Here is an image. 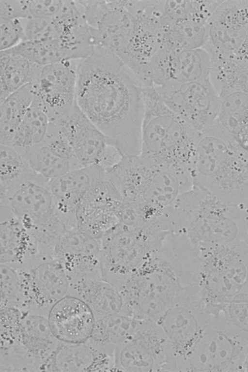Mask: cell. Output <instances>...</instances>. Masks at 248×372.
<instances>
[{
	"instance_id": "obj_1",
	"label": "cell",
	"mask_w": 248,
	"mask_h": 372,
	"mask_svg": "<svg viewBox=\"0 0 248 372\" xmlns=\"http://www.w3.org/2000/svg\"><path fill=\"white\" fill-rule=\"evenodd\" d=\"M144 88L133 71L105 48L96 46L79 60L76 103L123 156L140 153Z\"/></svg>"
},
{
	"instance_id": "obj_2",
	"label": "cell",
	"mask_w": 248,
	"mask_h": 372,
	"mask_svg": "<svg viewBox=\"0 0 248 372\" xmlns=\"http://www.w3.org/2000/svg\"><path fill=\"white\" fill-rule=\"evenodd\" d=\"M198 250L185 235L169 232L121 289L129 315L156 320L189 293L198 291Z\"/></svg>"
},
{
	"instance_id": "obj_3",
	"label": "cell",
	"mask_w": 248,
	"mask_h": 372,
	"mask_svg": "<svg viewBox=\"0 0 248 372\" xmlns=\"http://www.w3.org/2000/svg\"><path fill=\"white\" fill-rule=\"evenodd\" d=\"M243 204L227 202L192 187L182 194L169 209L171 232L185 235L197 248L245 242Z\"/></svg>"
},
{
	"instance_id": "obj_4",
	"label": "cell",
	"mask_w": 248,
	"mask_h": 372,
	"mask_svg": "<svg viewBox=\"0 0 248 372\" xmlns=\"http://www.w3.org/2000/svg\"><path fill=\"white\" fill-rule=\"evenodd\" d=\"M191 173L193 187L230 203L248 202V153L217 122L199 133Z\"/></svg>"
},
{
	"instance_id": "obj_5",
	"label": "cell",
	"mask_w": 248,
	"mask_h": 372,
	"mask_svg": "<svg viewBox=\"0 0 248 372\" xmlns=\"http://www.w3.org/2000/svg\"><path fill=\"white\" fill-rule=\"evenodd\" d=\"M95 46L119 57L140 79L159 48L158 36L126 6L124 0H78Z\"/></svg>"
},
{
	"instance_id": "obj_6",
	"label": "cell",
	"mask_w": 248,
	"mask_h": 372,
	"mask_svg": "<svg viewBox=\"0 0 248 372\" xmlns=\"http://www.w3.org/2000/svg\"><path fill=\"white\" fill-rule=\"evenodd\" d=\"M143 94L140 155L156 164L191 175L199 132L171 110L153 87L144 88Z\"/></svg>"
},
{
	"instance_id": "obj_7",
	"label": "cell",
	"mask_w": 248,
	"mask_h": 372,
	"mask_svg": "<svg viewBox=\"0 0 248 372\" xmlns=\"http://www.w3.org/2000/svg\"><path fill=\"white\" fill-rule=\"evenodd\" d=\"M108 170L123 199L165 213L182 194L193 187L190 174L156 164L140 154L123 156Z\"/></svg>"
},
{
	"instance_id": "obj_8",
	"label": "cell",
	"mask_w": 248,
	"mask_h": 372,
	"mask_svg": "<svg viewBox=\"0 0 248 372\" xmlns=\"http://www.w3.org/2000/svg\"><path fill=\"white\" fill-rule=\"evenodd\" d=\"M48 182L32 171L0 188V204L19 220L43 255L53 254L59 240L68 230L58 215Z\"/></svg>"
},
{
	"instance_id": "obj_9",
	"label": "cell",
	"mask_w": 248,
	"mask_h": 372,
	"mask_svg": "<svg viewBox=\"0 0 248 372\" xmlns=\"http://www.w3.org/2000/svg\"><path fill=\"white\" fill-rule=\"evenodd\" d=\"M197 286L205 306L231 302L248 278V245L197 248Z\"/></svg>"
},
{
	"instance_id": "obj_10",
	"label": "cell",
	"mask_w": 248,
	"mask_h": 372,
	"mask_svg": "<svg viewBox=\"0 0 248 372\" xmlns=\"http://www.w3.org/2000/svg\"><path fill=\"white\" fill-rule=\"evenodd\" d=\"M248 335L230 323L220 308L188 354L186 372H244Z\"/></svg>"
},
{
	"instance_id": "obj_11",
	"label": "cell",
	"mask_w": 248,
	"mask_h": 372,
	"mask_svg": "<svg viewBox=\"0 0 248 372\" xmlns=\"http://www.w3.org/2000/svg\"><path fill=\"white\" fill-rule=\"evenodd\" d=\"M168 232L137 231L118 223L100 239L101 278L120 290Z\"/></svg>"
},
{
	"instance_id": "obj_12",
	"label": "cell",
	"mask_w": 248,
	"mask_h": 372,
	"mask_svg": "<svg viewBox=\"0 0 248 372\" xmlns=\"http://www.w3.org/2000/svg\"><path fill=\"white\" fill-rule=\"evenodd\" d=\"M213 313L194 291L174 303L155 321L168 343V357L163 372H186L187 356Z\"/></svg>"
},
{
	"instance_id": "obj_13",
	"label": "cell",
	"mask_w": 248,
	"mask_h": 372,
	"mask_svg": "<svg viewBox=\"0 0 248 372\" xmlns=\"http://www.w3.org/2000/svg\"><path fill=\"white\" fill-rule=\"evenodd\" d=\"M154 88L165 104L198 132L217 122L220 97L209 78Z\"/></svg>"
},
{
	"instance_id": "obj_14",
	"label": "cell",
	"mask_w": 248,
	"mask_h": 372,
	"mask_svg": "<svg viewBox=\"0 0 248 372\" xmlns=\"http://www.w3.org/2000/svg\"><path fill=\"white\" fill-rule=\"evenodd\" d=\"M22 286V309L48 314L51 308L70 294L71 280L63 265L53 256H43L18 269Z\"/></svg>"
},
{
	"instance_id": "obj_15",
	"label": "cell",
	"mask_w": 248,
	"mask_h": 372,
	"mask_svg": "<svg viewBox=\"0 0 248 372\" xmlns=\"http://www.w3.org/2000/svg\"><path fill=\"white\" fill-rule=\"evenodd\" d=\"M168 355L167 339L157 323L139 320L132 336L115 350L113 371L163 372Z\"/></svg>"
},
{
	"instance_id": "obj_16",
	"label": "cell",
	"mask_w": 248,
	"mask_h": 372,
	"mask_svg": "<svg viewBox=\"0 0 248 372\" xmlns=\"http://www.w3.org/2000/svg\"><path fill=\"white\" fill-rule=\"evenodd\" d=\"M210 56L203 48L159 49L148 62L142 81L145 87H161L209 78Z\"/></svg>"
},
{
	"instance_id": "obj_17",
	"label": "cell",
	"mask_w": 248,
	"mask_h": 372,
	"mask_svg": "<svg viewBox=\"0 0 248 372\" xmlns=\"http://www.w3.org/2000/svg\"><path fill=\"white\" fill-rule=\"evenodd\" d=\"M82 166L99 165L109 168L123 155L84 113L76 101L70 111L56 123Z\"/></svg>"
},
{
	"instance_id": "obj_18",
	"label": "cell",
	"mask_w": 248,
	"mask_h": 372,
	"mask_svg": "<svg viewBox=\"0 0 248 372\" xmlns=\"http://www.w3.org/2000/svg\"><path fill=\"white\" fill-rule=\"evenodd\" d=\"M79 60L43 66L37 80L32 83L34 99L44 108L51 122L64 117L76 103Z\"/></svg>"
},
{
	"instance_id": "obj_19",
	"label": "cell",
	"mask_w": 248,
	"mask_h": 372,
	"mask_svg": "<svg viewBox=\"0 0 248 372\" xmlns=\"http://www.w3.org/2000/svg\"><path fill=\"white\" fill-rule=\"evenodd\" d=\"M123 201L108 170L106 175L88 191L76 212V227L98 239L119 223Z\"/></svg>"
},
{
	"instance_id": "obj_20",
	"label": "cell",
	"mask_w": 248,
	"mask_h": 372,
	"mask_svg": "<svg viewBox=\"0 0 248 372\" xmlns=\"http://www.w3.org/2000/svg\"><path fill=\"white\" fill-rule=\"evenodd\" d=\"M100 239L77 227L66 230L57 242L53 256L65 269L71 281L101 278Z\"/></svg>"
},
{
	"instance_id": "obj_21",
	"label": "cell",
	"mask_w": 248,
	"mask_h": 372,
	"mask_svg": "<svg viewBox=\"0 0 248 372\" xmlns=\"http://www.w3.org/2000/svg\"><path fill=\"white\" fill-rule=\"evenodd\" d=\"M107 172V168L92 165L73 170L49 181L57 212L68 229L76 227V212L79 204Z\"/></svg>"
},
{
	"instance_id": "obj_22",
	"label": "cell",
	"mask_w": 248,
	"mask_h": 372,
	"mask_svg": "<svg viewBox=\"0 0 248 372\" xmlns=\"http://www.w3.org/2000/svg\"><path fill=\"white\" fill-rule=\"evenodd\" d=\"M20 151L31 170L49 181L83 167L60 127L55 123L51 122L42 141L25 150Z\"/></svg>"
},
{
	"instance_id": "obj_23",
	"label": "cell",
	"mask_w": 248,
	"mask_h": 372,
	"mask_svg": "<svg viewBox=\"0 0 248 372\" xmlns=\"http://www.w3.org/2000/svg\"><path fill=\"white\" fill-rule=\"evenodd\" d=\"M114 356L87 341H59L39 371L81 372L113 371Z\"/></svg>"
},
{
	"instance_id": "obj_24",
	"label": "cell",
	"mask_w": 248,
	"mask_h": 372,
	"mask_svg": "<svg viewBox=\"0 0 248 372\" xmlns=\"http://www.w3.org/2000/svg\"><path fill=\"white\" fill-rule=\"evenodd\" d=\"M48 318L52 331L57 340L68 343L87 341L96 319L85 302L70 294L51 308Z\"/></svg>"
},
{
	"instance_id": "obj_25",
	"label": "cell",
	"mask_w": 248,
	"mask_h": 372,
	"mask_svg": "<svg viewBox=\"0 0 248 372\" xmlns=\"http://www.w3.org/2000/svg\"><path fill=\"white\" fill-rule=\"evenodd\" d=\"M0 263L26 267L43 256L33 238L6 206L0 204Z\"/></svg>"
},
{
	"instance_id": "obj_26",
	"label": "cell",
	"mask_w": 248,
	"mask_h": 372,
	"mask_svg": "<svg viewBox=\"0 0 248 372\" xmlns=\"http://www.w3.org/2000/svg\"><path fill=\"white\" fill-rule=\"evenodd\" d=\"M53 333L48 314L22 309L17 341L16 345L37 362L38 371L59 342Z\"/></svg>"
},
{
	"instance_id": "obj_27",
	"label": "cell",
	"mask_w": 248,
	"mask_h": 372,
	"mask_svg": "<svg viewBox=\"0 0 248 372\" xmlns=\"http://www.w3.org/2000/svg\"><path fill=\"white\" fill-rule=\"evenodd\" d=\"M70 294L85 302L95 319L117 313L129 315L122 292L102 278L71 281Z\"/></svg>"
},
{
	"instance_id": "obj_28",
	"label": "cell",
	"mask_w": 248,
	"mask_h": 372,
	"mask_svg": "<svg viewBox=\"0 0 248 372\" xmlns=\"http://www.w3.org/2000/svg\"><path fill=\"white\" fill-rule=\"evenodd\" d=\"M206 50L211 60L209 79L219 95L233 92L248 94V64L235 53Z\"/></svg>"
},
{
	"instance_id": "obj_29",
	"label": "cell",
	"mask_w": 248,
	"mask_h": 372,
	"mask_svg": "<svg viewBox=\"0 0 248 372\" xmlns=\"http://www.w3.org/2000/svg\"><path fill=\"white\" fill-rule=\"evenodd\" d=\"M42 66L9 50L0 52V102L38 79Z\"/></svg>"
},
{
	"instance_id": "obj_30",
	"label": "cell",
	"mask_w": 248,
	"mask_h": 372,
	"mask_svg": "<svg viewBox=\"0 0 248 372\" xmlns=\"http://www.w3.org/2000/svg\"><path fill=\"white\" fill-rule=\"evenodd\" d=\"M138 321L130 316L122 313L97 318L91 336L88 341L114 356L116 348L132 336Z\"/></svg>"
},
{
	"instance_id": "obj_31",
	"label": "cell",
	"mask_w": 248,
	"mask_h": 372,
	"mask_svg": "<svg viewBox=\"0 0 248 372\" xmlns=\"http://www.w3.org/2000/svg\"><path fill=\"white\" fill-rule=\"evenodd\" d=\"M34 98L30 83L0 102V144L12 145L16 132Z\"/></svg>"
},
{
	"instance_id": "obj_32",
	"label": "cell",
	"mask_w": 248,
	"mask_h": 372,
	"mask_svg": "<svg viewBox=\"0 0 248 372\" xmlns=\"http://www.w3.org/2000/svg\"><path fill=\"white\" fill-rule=\"evenodd\" d=\"M221 1L159 0L166 31L173 24L183 21L206 24Z\"/></svg>"
},
{
	"instance_id": "obj_33",
	"label": "cell",
	"mask_w": 248,
	"mask_h": 372,
	"mask_svg": "<svg viewBox=\"0 0 248 372\" xmlns=\"http://www.w3.org/2000/svg\"><path fill=\"white\" fill-rule=\"evenodd\" d=\"M51 122L44 108L33 98L16 132L12 145L23 151L38 144L45 138Z\"/></svg>"
},
{
	"instance_id": "obj_34",
	"label": "cell",
	"mask_w": 248,
	"mask_h": 372,
	"mask_svg": "<svg viewBox=\"0 0 248 372\" xmlns=\"http://www.w3.org/2000/svg\"><path fill=\"white\" fill-rule=\"evenodd\" d=\"M207 41L206 24L183 21L173 24L164 32L159 49L185 50L203 48Z\"/></svg>"
},
{
	"instance_id": "obj_35",
	"label": "cell",
	"mask_w": 248,
	"mask_h": 372,
	"mask_svg": "<svg viewBox=\"0 0 248 372\" xmlns=\"http://www.w3.org/2000/svg\"><path fill=\"white\" fill-rule=\"evenodd\" d=\"M7 50L18 54L42 66L64 60H73L70 51L59 39L36 42L24 41Z\"/></svg>"
},
{
	"instance_id": "obj_36",
	"label": "cell",
	"mask_w": 248,
	"mask_h": 372,
	"mask_svg": "<svg viewBox=\"0 0 248 372\" xmlns=\"http://www.w3.org/2000/svg\"><path fill=\"white\" fill-rule=\"evenodd\" d=\"M207 41L203 47L220 52L236 53L248 33L231 29L218 21L209 19L206 23Z\"/></svg>"
},
{
	"instance_id": "obj_37",
	"label": "cell",
	"mask_w": 248,
	"mask_h": 372,
	"mask_svg": "<svg viewBox=\"0 0 248 372\" xmlns=\"http://www.w3.org/2000/svg\"><path fill=\"white\" fill-rule=\"evenodd\" d=\"M0 188L28 175L33 170L24 155L12 145H0Z\"/></svg>"
},
{
	"instance_id": "obj_38",
	"label": "cell",
	"mask_w": 248,
	"mask_h": 372,
	"mask_svg": "<svg viewBox=\"0 0 248 372\" xmlns=\"http://www.w3.org/2000/svg\"><path fill=\"white\" fill-rule=\"evenodd\" d=\"M219 97L217 122L232 136L248 109V94L233 92Z\"/></svg>"
},
{
	"instance_id": "obj_39",
	"label": "cell",
	"mask_w": 248,
	"mask_h": 372,
	"mask_svg": "<svg viewBox=\"0 0 248 372\" xmlns=\"http://www.w3.org/2000/svg\"><path fill=\"white\" fill-rule=\"evenodd\" d=\"M210 18L248 34V0H222Z\"/></svg>"
},
{
	"instance_id": "obj_40",
	"label": "cell",
	"mask_w": 248,
	"mask_h": 372,
	"mask_svg": "<svg viewBox=\"0 0 248 372\" xmlns=\"http://www.w3.org/2000/svg\"><path fill=\"white\" fill-rule=\"evenodd\" d=\"M0 264V307H15L22 309L24 299L19 270L7 264Z\"/></svg>"
},
{
	"instance_id": "obj_41",
	"label": "cell",
	"mask_w": 248,
	"mask_h": 372,
	"mask_svg": "<svg viewBox=\"0 0 248 372\" xmlns=\"http://www.w3.org/2000/svg\"><path fill=\"white\" fill-rule=\"evenodd\" d=\"M38 371L36 361L18 347L0 349V372Z\"/></svg>"
},
{
	"instance_id": "obj_42",
	"label": "cell",
	"mask_w": 248,
	"mask_h": 372,
	"mask_svg": "<svg viewBox=\"0 0 248 372\" xmlns=\"http://www.w3.org/2000/svg\"><path fill=\"white\" fill-rule=\"evenodd\" d=\"M0 308V349L16 345L19 334L22 309L3 307Z\"/></svg>"
},
{
	"instance_id": "obj_43",
	"label": "cell",
	"mask_w": 248,
	"mask_h": 372,
	"mask_svg": "<svg viewBox=\"0 0 248 372\" xmlns=\"http://www.w3.org/2000/svg\"><path fill=\"white\" fill-rule=\"evenodd\" d=\"M59 37L57 27L53 19L32 17L25 20L24 41L45 42L59 39Z\"/></svg>"
},
{
	"instance_id": "obj_44",
	"label": "cell",
	"mask_w": 248,
	"mask_h": 372,
	"mask_svg": "<svg viewBox=\"0 0 248 372\" xmlns=\"http://www.w3.org/2000/svg\"><path fill=\"white\" fill-rule=\"evenodd\" d=\"M25 19L0 18V49H12L24 40Z\"/></svg>"
},
{
	"instance_id": "obj_45",
	"label": "cell",
	"mask_w": 248,
	"mask_h": 372,
	"mask_svg": "<svg viewBox=\"0 0 248 372\" xmlns=\"http://www.w3.org/2000/svg\"><path fill=\"white\" fill-rule=\"evenodd\" d=\"M220 310L230 323L248 335V302L223 304Z\"/></svg>"
},
{
	"instance_id": "obj_46",
	"label": "cell",
	"mask_w": 248,
	"mask_h": 372,
	"mask_svg": "<svg viewBox=\"0 0 248 372\" xmlns=\"http://www.w3.org/2000/svg\"><path fill=\"white\" fill-rule=\"evenodd\" d=\"M30 17L28 0H0V18L26 19Z\"/></svg>"
},
{
	"instance_id": "obj_47",
	"label": "cell",
	"mask_w": 248,
	"mask_h": 372,
	"mask_svg": "<svg viewBox=\"0 0 248 372\" xmlns=\"http://www.w3.org/2000/svg\"><path fill=\"white\" fill-rule=\"evenodd\" d=\"M63 0H28L31 17L52 19L60 11Z\"/></svg>"
},
{
	"instance_id": "obj_48",
	"label": "cell",
	"mask_w": 248,
	"mask_h": 372,
	"mask_svg": "<svg viewBox=\"0 0 248 372\" xmlns=\"http://www.w3.org/2000/svg\"><path fill=\"white\" fill-rule=\"evenodd\" d=\"M232 136L239 145L248 153V109Z\"/></svg>"
},
{
	"instance_id": "obj_49",
	"label": "cell",
	"mask_w": 248,
	"mask_h": 372,
	"mask_svg": "<svg viewBox=\"0 0 248 372\" xmlns=\"http://www.w3.org/2000/svg\"><path fill=\"white\" fill-rule=\"evenodd\" d=\"M245 216V243L248 245V202L243 205Z\"/></svg>"
}]
</instances>
